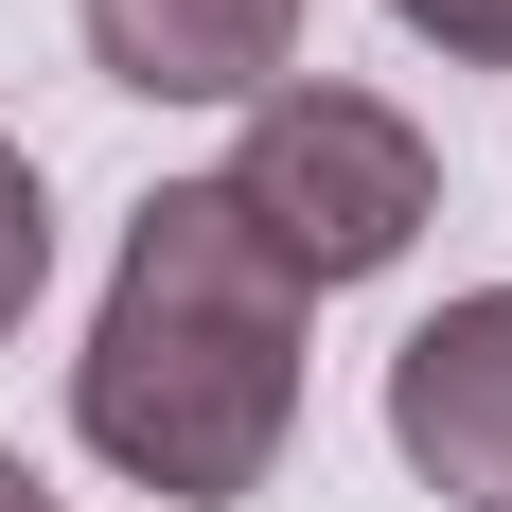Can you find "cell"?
<instances>
[{
  "instance_id": "obj_7",
  "label": "cell",
  "mask_w": 512,
  "mask_h": 512,
  "mask_svg": "<svg viewBox=\"0 0 512 512\" xmlns=\"http://www.w3.org/2000/svg\"><path fill=\"white\" fill-rule=\"evenodd\" d=\"M0 512H53V477H36V460H18V442H0Z\"/></svg>"
},
{
  "instance_id": "obj_4",
  "label": "cell",
  "mask_w": 512,
  "mask_h": 512,
  "mask_svg": "<svg viewBox=\"0 0 512 512\" xmlns=\"http://www.w3.org/2000/svg\"><path fill=\"white\" fill-rule=\"evenodd\" d=\"M89 53L142 106H265L301 71V0H89Z\"/></svg>"
},
{
  "instance_id": "obj_2",
  "label": "cell",
  "mask_w": 512,
  "mask_h": 512,
  "mask_svg": "<svg viewBox=\"0 0 512 512\" xmlns=\"http://www.w3.org/2000/svg\"><path fill=\"white\" fill-rule=\"evenodd\" d=\"M212 195L265 230V265L283 283H371V265L424 248V212H442V142H424L389 89H336V71H283V89L248 106V142H230V177Z\"/></svg>"
},
{
  "instance_id": "obj_1",
  "label": "cell",
  "mask_w": 512,
  "mask_h": 512,
  "mask_svg": "<svg viewBox=\"0 0 512 512\" xmlns=\"http://www.w3.org/2000/svg\"><path fill=\"white\" fill-rule=\"evenodd\" d=\"M301 354H318V301L265 265V230L212 177H159L124 212V265H106V318L71 354V424L124 495H177V512H230L283 477L301 442Z\"/></svg>"
},
{
  "instance_id": "obj_5",
  "label": "cell",
  "mask_w": 512,
  "mask_h": 512,
  "mask_svg": "<svg viewBox=\"0 0 512 512\" xmlns=\"http://www.w3.org/2000/svg\"><path fill=\"white\" fill-rule=\"evenodd\" d=\"M36 283H53V195H36V159L0 142V336L36 318Z\"/></svg>"
},
{
  "instance_id": "obj_6",
  "label": "cell",
  "mask_w": 512,
  "mask_h": 512,
  "mask_svg": "<svg viewBox=\"0 0 512 512\" xmlns=\"http://www.w3.org/2000/svg\"><path fill=\"white\" fill-rule=\"evenodd\" d=\"M407 36H442L460 71H512V0H389Z\"/></svg>"
},
{
  "instance_id": "obj_3",
  "label": "cell",
  "mask_w": 512,
  "mask_h": 512,
  "mask_svg": "<svg viewBox=\"0 0 512 512\" xmlns=\"http://www.w3.org/2000/svg\"><path fill=\"white\" fill-rule=\"evenodd\" d=\"M389 442H407V477H424V495L512 512V283L442 301L407 354H389Z\"/></svg>"
}]
</instances>
